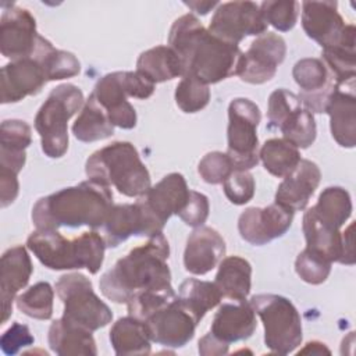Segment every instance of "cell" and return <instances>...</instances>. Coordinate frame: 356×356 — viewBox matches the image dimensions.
<instances>
[{"label": "cell", "instance_id": "obj_1", "mask_svg": "<svg viewBox=\"0 0 356 356\" xmlns=\"http://www.w3.org/2000/svg\"><path fill=\"white\" fill-rule=\"evenodd\" d=\"M168 46L179 57L184 75H195L206 85L236 75L243 53L238 44L211 35L193 14H185L172 22Z\"/></svg>", "mask_w": 356, "mask_h": 356}, {"label": "cell", "instance_id": "obj_2", "mask_svg": "<svg viewBox=\"0 0 356 356\" xmlns=\"http://www.w3.org/2000/svg\"><path fill=\"white\" fill-rule=\"evenodd\" d=\"M168 257L167 238L163 232L156 234L117 260L102 275L99 288L114 303H127L132 295L142 291L172 289Z\"/></svg>", "mask_w": 356, "mask_h": 356}, {"label": "cell", "instance_id": "obj_3", "mask_svg": "<svg viewBox=\"0 0 356 356\" xmlns=\"http://www.w3.org/2000/svg\"><path fill=\"white\" fill-rule=\"evenodd\" d=\"M113 192L93 179L60 189L40 197L32 207V222L36 229L60 227L100 228L113 207Z\"/></svg>", "mask_w": 356, "mask_h": 356}, {"label": "cell", "instance_id": "obj_4", "mask_svg": "<svg viewBox=\"0 0 356 356\" xmlns=\"http://www.w3.org/2000/svg\"><path fill=\"white\" fill-rule=\"evenodd\" d=\"M26 248L50 270L86 268L90 274H96L103 264L107 246L96 231L67 239L58 229H35L26 239Z\"/></svg>", "mask_w": 356, "mask_h": 356}, {"label": "cell", "instance_id": "obj_5", "mask_svg": "<svg viewBox=\"0 0 356 356\" xmlns=\"http://www.w3.org/2000/svg\"><path fill=\"white\" fill-rule=\"evenodd\" d=\"M85 172L88 179L114 186L128 197H139L152 186L149 170L131 142H113L96 150L86 160Z\"/></svg>", "mask_w": 356, "mask_h": 356}, {"label": "cell", "instance_id": "obj_6", "mask_svg": "<svg viewBox=\"0 0 356 356\" xmlns=\"http://www.w3.org/2000/svg\"><path fill=\"white\" fill-rule=\"evenodd\" d=\"M82 106L83 93L72 83H61L49 93L35 117V129L47 157L60 159L67 153L68 120Z\"/></svg>", "mask_w": 356, "mask_h": 356}, {"label": "cell", "instance_id": "obj_7", "mask_svg": "<svg viewBox=\"0 0 356 356\" xmlns=\"http://www.w3.org/2000/svg\"><path fill=\"white\" fill-rule=\"evenodd\" d=\"M154 92V83L138 71H115L102 76L92 96L106 110L110 122L122 129H132L136 125V111L127 100L135 97L145 100Z\"/></svg>", "mask_w": 356, "mask_h": 356}, {"label": "cell", "instance_id": "obj_8", "mask_svg": "<svg viewBox=\"0 0 356 356\" xmlns=\"http://www.w3.org/2000/svg\"><path fill=\"white\" fill-rule=\"evenodd\" d=\"M249 302L261 318L264 343L271 352L288 355L302 343L300 314L288 298L275 293H259L253 295Z\"/></svg>", "mask_w": 356, "mask_h": 356}, {"label": "cell", "instance_id": "obj_9", "mask_svg": "<svg viewBox=\"0 0 356 356\" xmlns=\"http://www.w3.org/2000/svg\"><path fill=\"white\" fill-rule=\"evenodd\" d=\"M54 289L64 305L63 317L85 330L96 331L113 320L110 307L95 293L92 281L81 273L64 274Z\"/></svg>", "mask_w": 356, "mask_h": 356}, {"label": "cell", "instance_id": "obj_10", "mask_svg": "<svg viewBox=\"0 0 356 356\" xmlns=\"http://www.w3.org/2000/svg\"><path fill=\"white\" fill-rule=\"evenodd\" d=\"M261 120L260 108L250 99L236 97L228 106V147L234 170H250L259 163L257 127Z\"/></svg>", "mask_w": 356, "mask_h": 356}, {"label": "cell", "instance_id": "obj_11", "mask_svg": "<svg viewBox=\"0 0 356 356\" xmlns=\"http://www.w3.org/2000/svg\"><path fill=\"white\" fill-rule=\"evenodd\" d=\"M259 4L253 1H228L216 8L209 32L225 42L238 44L246 36H260L267 32Z\"/></svg>", "mask_w": 356, "mask_h": 356}, {"label": "cell", "instance_id": "obj_12", "mask_svg": "<svg viewBox=\"0 0 356 356\" xmlns=\"http://www.w3.org/2000/svg\"><path fill=\"white\" fill-rule=\"evenodd\" d=\"M191 189L182 174L171 172L150 186L147 192L138 197L136 203L143 210L156 234L163 232L165 222L172 214L184 209Z\"/></svg>", "mask_w": 356, "mask_h": 356}, {"label": "cell", "instance_id": "obj_13", "mask_svg": "<svg viewBox=\"0 0 356 356\" xmlns=\"http://www.w3.org/2000/svg\"><path fill=\"white\" fill-rule=\"evenodd\" d=\"M286 54V43L274 32L257 36L242 53L236 75L248 83L261 85L274 78L278 65Z\"/></svg>", "mask_w": 356, "mask_h": 356}, {"label": "cell", "instance_id": "obj_14", "mask_svg": "<svg viewBox=\"0 0 356 356\" xmlns=\"http://www.w3.org/2000/svg\"><path fill=\"white\" fill-rule=\"evenodd\" d=\"M293 213L275 202L266 207H249L238 218V231L243 241L261 246L282 236L291 228Z\"/></svg>", "mask_w": 356, "mask_h": 356}, {"label": "cell", "instance_id": "obj_15", "mask_svg": "<svg viewBox=\"0 0 356 356\" xmlns=\"http://www.w3.org/2000/svg\"><path fill=\"white\" fill-rule=\"evenodd\" d=\"M38 39L36 19L29 10L14 4L4 8L0 19V50L4 57L13 61L32 56Z\"/></svg>", "mask_w": 356, "mask_h": 356}, {"label": "cell", "instance_id": "obj_16", "mask_svg": "<svg viewBox=\"0 0 356 356\" xmlns=\"http://www.w3.org/2000/svg\"><path fill=\"white\" fill-rule=\"evenodd\" d=\"M153 342L167 348H182L195 335L197 323L175 298L145 320Z\"/></svg>", "mask_w": 356, "mask_h": 356}, {"label": "cell", "instance_id": "obj_17", "mask_svg": "<svg viewBox=\"0 0 356 356\" xmlns=\"http://www.w3.org/2000/svg\"><path fill=\"white\" fill-rule=\"evenodd\" d=\"M352 24H345L337 1H303L302 26L305 33L323 49L341 42Z\"/></svg>", "mask_w": 356, "mask_h": 356}, {"label": "cell", "instance_id": "obj_18", "mask_svg": "<svg viewBox=\"0 0 356 356\" xmlns=\"http://www.w3.org/2000/svg\"><path fill=\"white\" fill-rule=\"evenodd\" d=\"M46 83V72L33 56L13 60L1 68V103H17L26 96H35Z\"/></svg>", "mask_w": 356, "mask_h": 356}, {"label": "cell", "instance_id": "obj_19", "mask_svg": "<svg viewBox=\"0 0 356 356\" xmlns=\"http://www.w3.org/2000/svg\"><path fill=\"white\" fill-rule=\"evenodd\" d=\"M225 252V241L218 231L206 225L196 227L186 239L185 270L195 275H204L220 264Z\"/></svg>", "mask_w": 356, "mask_h": 356}, {"label": "cell", "instance_id": "obj_20", "mask_svg": "<svg viewBox=\"0 0 356 356\" xmlns=\"http://www.w3.org/2000/svg\"><path fill=\"white\" fill-rule=\"evenodd\" d=\"M32 273L33 266L26 248L17 245L3 253L0 261L1 323H6L13 314V302L15 295L26 286Z\"/></svg>", "mask_w": 356, "mask_h": 356}, {"label": "cell", "instance_id": "obj_21", "mask_svg": "<svg viewBox=\"0 0 356 356\" xmlns=\"http://www.w3.org/2000/svg\"><path fill=\"white\" fill-rule=\"evenodd\" d=\"M330 115V129L335 142L352 149L356 145V95L355 79L337 85L332 90L325 111Z\"/></svg>", "mask_w": 356, "mask_h": 356}, {"label": "cell", "instance_id": "obj_22", "mask_svg": "<svg viewBox=\"0 0 356 356\" xmlns=\"http://www.w3.org/2000/svg\"><path fill=\"white\" fill-rule=\"evenodd\" d=\"M321 179L318 165L307 159H300L298 165L284 177L275 192V203L293 211L306 209Z\"/></svg>", "mask_w": 356, "mask_h": 356}, {"label": "cell", "instance_id": "obj_23", "mask_svg": "<svg viewBox=\"0 0 356 356\" xmlns=\"http://www.w3.org/2000/svg\"><path fill=\"white\" fill-rule=\"evenodd\" d=\"M256 327L254 309L250 302H246L245 299L222 303L214 314L209 332L218 341L229 345L250 338Z\"/></svg>", "mask_w": 356, "mask_h": 356}, {"label": "cell", "instance_id": "obj_24", "mask_svg": "<svg viewBox=\"0 0 356 356\" xmlns=\"http://www.w3.org/2000/svg\"><path fill=\"white\" fill-rule=\"evenodd\" d=\"M100 229L107 248H115L132 235L153 236L145 213L136 202L113 204Z\"/></svg>", "mask_w": 356, "mask_h": 356}, {"label": "cell", "instance_id": "obj_25", "mask_svg": "<svg viewBox=\"0 0 356 356\" xmlns=\"http://www.w3.org/2000/svg\"><path fill=\"white\" fill-rule=\"evenodd\" d=\"M47 341L50 349L60 356H96L97 348L92 331L85 330L64 317L50 324Z\"/></svg>", "mask_w": 356, "mask_h": 356}, {"label": "cell", "instance_id": "obj_26", "mask_svg": "<svg viewBox=\"0 0 356 356\" xmlns=\"http://www.w3.org/2000/svg\"><path fill=\"white\" fill-rule=\"evenodd\" d=\"M302 228L306 239V248L325 256L331 263L339 261L342 250L341 228L320 218L313 207H309L303 214Z\"/></svg>", "mask_w": 356, "mask_h": 356}, {"label": "cell", "instance_id": "obj_27", "mask_svg": "<svg viewBox=\"0 0 356 356\" xmlns=\"http://www.w3.org/2000/svg\"><path fill=\"white\" fill-rule=\"evenodd\" d=\"M110 342L117 355H149L152 350L146 323L134 316L121 317L113 324Z\"/></svg>", "mask_w": 356, "mask_h": 356}, {"label": "cell", "instance_id": "obj_28", "mask_svg": "<svg viewBox=\"0 0 356 356\" xmlns=\"http://www.w3.org/2000/svg\"><path fill=\"white\" fill-rule=\"evenodd\" d=\"M214 284L222 298L245 300L252 286V266L241 256H228L220 261Z\"/></svg>", "mask_w": 356, "mask_h": 356}, {"label": "cell", "instance_id": "obj_29", "mask_svg": "<svg viewBox=\"0 0 356 356\" xmlns=\"http://www.w3.org/2000/svg\"><path fill=\"white\" fill-rule=\"evenodd\" d=\"M136 71L154 85L184 75L182 63L170 46H156L140 53Z\"/></svg>", "mask_w": 356, "mask_h": 356}, {"label": "cell", "instance_id": "obj_30", "mask_svg": "<svg viewBox=\"0 0 356 356\" xmlns=\"http://www.w3.org/2000/svg\"><path fill=\"white\" fill-rule=\"evenodd\" d=\"M355 25H350L345 38L334 46L323 49L321 61L327 67L337 85L353 81L356 76V51H355Z\"/></svg>", "mask_w": 356, "mask_h": 356}, {"label": "cell", "instance_id": "obj_31", "mask_svg": "<svg viewBox=\"0 0 356 356\" xmlns=\"http://www.w3.org/2000/svg\"><path fill=\"white\" fill-rule=\"evenodd\" d=\"M177 298L179 303L193 316L195 321L199 323L209 310L220 305L222 295L214 282L188 278L179 285Z\"/></svg>", "mask_w": 356, "mask_h": 356}, {"label": "cell", "instance_id": "obj_32", "mask_svg": "<svg viewBox=\"0 0 356 356\" xmlns=\"http://www.w3.org/2000/svg\"><path fill=\"white\" fill-rule=\"evenodd\" d=\"M72 134L78 140L86 143L107 139L114 134V125L110 122L106 110L92 95H89L72 124Z\"/></svg>", "mask_w": 356, "mask_h": 356}, {"label": "cell", "instance_id": "obj_33", "mask_svg": "<svg viewBox=\"0 0 356 356\" xmlns=\"http://www.w3.org/2000/svg\"><path fill=\"white\" fill-rule=\"evenodd\" d=\"M32 56L43 67L47 82L72 78L81 72V63L72 53L56 49L40 35Z\"/></svg>", "mask_w": 356, "mask_h": 356}, {"label": "cell", "instance_id": "obj_34", "mask_svg": "<svg viewBox=\"0 0 356 356\" xmlns=\"http://www.w3.org/2000/svg\"><path fill=\"white\" fill-rule=\"evenodd\" d=\"M259 159L264 168L274 177L284 178L300 161L299 149L284 138H273L263 143L259 150Z\"/></svg>", "mask_w": 356, "mask_h": 356}, {"label": "cell", "instance_id": "obj_35", "mask_svg": "<svg viewBox=\"0 0 356 356\" xmlns=\"http://www.w3.org/2000/svg\"><path fill=\"white\" fill-rule=\"evenodd\" d=\"M312 207L320 218L341 228L352 214V199L346 189L328 186L320 193L317 203Z\"/></svg>", "mask_w": 356, "mask_h": 356}, {"label": "cell", "instance_id": "obj_36", "mask_svg": "<svg viewBox=\"0 0 356 356\" xmlns=\"http://www.w3.org/2000/svg\"><path fill=\"white\" fill-rule=\"evenodd\" d=\"M54 289L46 281L36 282L15 298V305L25 316L36 320H49L53 316Z\"/></svg>", "mask_w": 356, "mask_h": 356}, {"label": "cell", "instance_id": "obj_37", "mask_svg": "<svg viewBox=\"0 0 356 356\" xmlns=\"http://www.w3.org/2000/svg\"><path fill=\"white\" fill-rule=\"evenodd\" d=\"M278 129L282 132L284 139L289 140L298 149H307L312 146L317 135L314 115L303 106L293 110Z\"/></svg>", "mask_w": 356, "mask_h": 356}, {"label": "cell", "instance_id": "obj_38", "mask_svg": "<svg viewBox=\"0 0 356 356\" xmlns=\"http://www.w3.org/2000/svg\"><path fill=\"white\" fill-rule=\"evenodd\" d=\"M292 75L302 93H317L335 83L321 58L314 57L299 60L293 65Z\"/></svg>", "mask_w": 356, "mask_h": 356}, {"label": "cell", "instance_id": "obj_39", "mask_svg": "<svg viewBox=\"0 0 356 356\" xmlns=\"http://www.w3.org/2000/svg\"><path fill=\"white\" fill-rule=\"evenodd\" d=\"M175 103L184 113H197L210 102L209 85L197 79L195 75L186 74L181 78L175 88Z\"/></svg>", "mask_w": 356, "mask_h": 356}, {"label": "cell", "instance_id": "obj_40", "mask_svg": "<svg viewBox=\"0 0 356 356\" xmlns=\"http://www.w3.org/2000/svg\"><path fill=\"white\" fill-rule=\"evenodd\" d=\"M177 298L174 288L172 289H152L142 291L129 298L127 302L129 316H134L142 321L150 317L154 312L168 305Z\"/></svg>", "mask_w": 356, "mask_h": 356}, {"label": "cell", "instance_id": "obj_41", "mask_svg": "<svg viewBox=\"0 0 356 356\" xmlns=\"http://www.w3.org/2000/svg\"><path fill=\"white\" fill-rule=\"evenodd\" d=\"M331 264L332 263L325 256L305 248L295 260V271L305 282L320 285L328 278Z\"/></svg>", "mask_w": 356, "mask_h": 356}, {"label": "cell", "instance_id": "obj_42", "mask_svg": "<svg viewBox=\"0 0 356 356\" xmlns=\"http://www.w3.org/2000/svg\"><path fill=\"white\" fill-rule=\"evenodd\" d=\"M260 13L267 22V25L274 26L280 32L291 31L299 17V3L289 1H263L260 6Z\"/></svg>", "mask_w": 356, "mask_h": 356}, {"label": "cell", "instance_id": "obj_43", "mask_svg": "<svg viewBox=\"0 0 356 356\" xmlns=\"http://www.w3.org/2000/svg\"><path fill=\"white\" fill-rule=\"evenodd\" d=\"M300 106V99L293 92L284 88L274 90L270 95L267 104L268 128H280L286 117Z\"/></svg>", "mask_w": 356, "mask_h": 356}, {"label": "cell", "instance_id": "obj_44", "mask_svg": "<svg viewBox=\"0 0 356 356\" xmlns=\"http://www.w3.org/2000/svg\"><path fill=\"white\" fill-rule=\"evenodd\" d=\"M254 178L248 170H234L222 182L227 199L234 204H246L254 196Z\"/></svg>", "mask_w": 356, "mask_h": 356}, {"label": "cell", "instance_id": "obj_45", "mask_svg": "<svg viewBox=\"0 0 356 356\" xmlns=\"http://www.w3.org/2000/svg\"><path fill=\"white\" fill-rule=\"evenodd\" d=\"M234 171L232 163L227 153L210 152L202 157L197 164V172L207 184H222L225 178Z\"/></svg>", "mask_w": 356, "mask_h": 356}, {"label": "cell", "instance_id": "obj_46", "mask_svg": "<svg viewBox=\"0 0 356 356\" xmlns=\"http://www.w3.org/2000/svg\"><path fill=\"white\" fill-rule=\"evenodd\" d=\"M31 127L22 120H4L0 128V146L26 150L32 142Z\"/></svg>", "mask_w": 356, "mask_h": 356}, {"label": "cell", "instance_id": "obj_47", "mask_svg": "<svg viewBox=\"0 0 356 356\" xmlns=\"http://www.w3.org/2000/svg\"><path fill=\"white\" fill-rule=\"evenodd\" d=\"M210 211L209 199L206 195L191 191L189 197L186 200V204L184 209L178 213V217L189 227H200L206 222Z\"/></svg>", "mask_w": 356, "mask_h": 356}, {"label": "cell", "instance_id": "obj_48", "mask_svg": "<svg viewBox=\"0 0 356 356\" xmlns=\"http://www.w3.org/2000/svg\"><path fill=\"white\" fill-rule=\"evenodd\" d=\"M35 342L29 327L18 321L13 323L1 335L0 346L6 355H15L21 348L31 346Z\"/></svg>", "mask_w": 356, "mask_h": 356}, {"label": "cell", "instance_id": "obj_49", "mask_svg": "<svg viewBox=\"0 0 356 356\" xmlns=\"http://www.w3.org/2000/svg\"><path fill=\"white\" fill-rule=\"evenodd\" d=\"M19 184L18 175L0 172V206L1 209L10 206L18 196Z\"/></svg>", "mask_w": 356, "mask_h": 356}, {"label": "cell", "instance_id": "obj_50", "mask_svg": "<svg viewBox=\"0 0 356 356\" xmlns=\"http://www.w3.org/2000/svg\"><path fill=\"white\" fill-rule=\"evenodd\" d=\"M227 343L218 341L216 337H213L210 332L203 335L199 339V353L203 356H214V355H225L228 353Z\"/></svg>", "mask_w": 356, "mask_h": 356}, {"label": "cell", "instance_id": "obj_51", "mask_svg": "<svg viewBox=\"0 0 356 356\" xmlns=\"http://www.w3.org/2000/svg\"><path fill=\"white\" fill-rule=\"evenodd\" d=\"M353 228L355 224L350 222L345 231L342 232V250H341V259L338 263L352 266L355 264V253H353Z\"/></svg>", "mask_w": 356, "mask_h": 356}, {"label": "cell", "instance_id": "obj_52", "mask_svg": "<svg viewBox=\"0 0 356 356\" xmlns=\"http://www.w3.org/2000/svg\"><path fill=\"white\" fill-rule=\"evenodd\" d=\"M184 4L186 7H189L192 11H195L196 14L206 15L210 10L218 7L220 3H217V1H184Z\"/></svg>", "mask_w": 356, "mask_h": 356}, {"label": "cell", "instance_id": "obj_53", "mask_svg": "<svg viewBox=\"0 0 356 356\" xmlns=\"http://www.w3.org/2000/svg\"><path fill=\"white\" fill-rule=\"evenodd\" d=\"M299 353H317V355H321V353H330V349L323 342L313 341V342H307L306 346L299 350Z\"/></svg>", "mask_w": 356, "mask_h": 356}]
</instances>
